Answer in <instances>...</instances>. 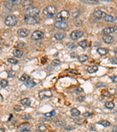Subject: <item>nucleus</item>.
<instances>
[{
  "instance_id": "f257e3e1",
  "label": "nucleus",
  "mask_w": 117,
  "mask_h": 132,
  "mask_svg": "<svg viewBox=\"0 0 117 132\" xmlns=\"http://www.w3.org/2000/svg\"><path fill=\"white\" fill-rule=\"evenodd\" d=\"M43 13L47 17H52L56 14L57 8L54 5H48L45 7L43 10Z\"/></svg>"
},
{
  "instance_id": "f03ea898",
  "label": "nucleus",
  "mask_w": 117,
  "mask_h": 132,
  "mask_svg": "<svg viewBox=\"0 0 117 132\" xmlns=\"http://www.w3.org/2000/svg\"><path fill=\"white\" fill-rule=\"evenodd\" d=\"M18 18L14 15H9L5 19V24L8 26H15L18 23Z\"/></svg>"
},
{
  "instance_id": "7ed1b4c3",
  "label": "nucleus",
  "mask_w": 117,
  "mask_h": 132,
  "mask_svg": "<svg viewBox=\"0 0 117 132\" xmlns=\"http://www.w3.org/2000/svg\"><path fill=\"white\" fill-rule=\"evenodd\" d=\"M70 17V13L67 10H62L56 15V22L66 21Z\"/></svg>"
},
{
  "instance_id": "20e7f679",
  "label": "nucleus",
  "mask_w": 117,
  "mask_h": 132,
  "mask_svg": "<svg viewBox=\"0 0 117 132\" xmlns=\"http://www.w3.org/2000/svg\"><path fill=\"white\" fill-rule=\"evenodd\" d=\"M24 19L25 22L29 25H35L38 24L40 22V18L38 17H30V16L26 15Z\"/></svg>"
},
{
  "instance_id": "39448f33",
  "label": "nucleus",
  "mask_w": 117,
  "mask_h": 132,
  "mask_svg": "<svg viewBox=\"0 0 117 132\" xmlns=\"http://www.w3.org/2000/svg\"><path fill=\"white\" fill-rule=\"evenodd\" d=\"M40 10L37 7H29L26 10V15L30 17H38Z\"/></svg>"
},
{
  "instance_id": "423d86ee",
  "label": "nucleus",
  "mask_w": 117,
  "mask_h": 132,
  "mask_svg": "<svg viewBox=\"0 0 117 132\" xmlns=\"http://www.w3.org/2000/svg\"><path fill=\"white\" fill-rule=\"evenodd\" d=\"M52 96V92L48 89H45L39 93V97L41 99H45L49 98Z\"/></svg>"
},
{
  "instance_id": "0eeeda50",
  "label": "nucleus",
  "mask_w": 117,
  "mask_h": 132,
  "mask_svg": "<svg viewBox=\"0 0 117 132\" xmlns=\"http://www.w3.org/2000/svg\"><path fill=\"white\" fill-rule=\"evenodd\" d=\"M44 36V34L43 32L41 31H35L32 33L31 35V38L35 41H38L42 39Z\"/></svg>"
},
{
  "instance_id": "6e6552de",
  "label": "nucleus",
  "mask_w": 117,
  "mask_h": 132,
  "mask_svg": "<svg viewBox=\"0 0 117 132\" xmlns=\"http://www.w3.org/2000/svg\"><path fill=\"white\" fill-rule=\"evenodd\" d=\"M31 124H29V123H24L20 124L18 127V129L19 131L22 132H29L30 130V129H31Z\"/></svg>"
},
{
  "instance_id": "1a4fd4ad",
  "label": "nucleus",
  "mask_w": 117,
  "mask_h": 132,
  "mask_svg": "<svg viewBox=\"0 0 117 132\" xmlns=\"http://www.w3.org/2000/svg\"><path fill=\"white\" fill-rule=\"evenodd\" d=\"M83 32L81 31L75 30L73 31L70 34V37L73 40H77L83 36Z\"/></svg>"
},
{
  "instance_id": "9d476101",
  "label": "nucleus",
  "mask_w": 117,
  "mask_h": 132,
  "mask_svg": "<svg viewBox=\"0 0 117 132\" xmlns=\"http://www.w3.org/2000/svg\"><path fill=\"white\" fill-rule=\"evenodd\" d=\"M68 24L67 22L66 21H59V22H56L54 24V26L58 29H65L68 27Z\"/></svg>"
},
{
  "instance_id": "9b49d317",
  "label": "nucleus",
  "mask_w": 117,
  "mask_h": 132,
  "mask_svg": "<svg viewBox=\"0 0 117 132\" xmlns=\"http://www.w3.org/2000/svg\"><path fill=\"white\" fill-rule=\"evenodd\" d=\"M106 15H107V14H106L105 12L102 11L100 10L96 11L93 13V16L94 17V18L98 19L104 18Z\"/></svg>"
},
{
  "instance_id": "f8f14e48",
  "label": "nucleus",
  "mask_w": 117,
  "mask_h": 132,
  "mask_svg": "<svg viewBox=\"0 0 117 132\" xmlns=\"http://www.w3.org/2000/svg\"><path fill=\"white\" fill-rule=\"evenodd\" d=\"M117 31V27H109L104 29L102 33L104 35H110L111 34Z\"/></svg>"
},
{
  "instance_id": "ddd939ff",
  "label": "nucleus",
  "mask_w": 117,
  "mask_h": 132,
  "mask_svg": "<svg viewBox=\"0 0 117 132\" xmlns=\"http://www.w3.org/2000/svg\"><path fill=\"white\" fill-rule=\"evenodd\" d=\"M30 31L29 29L26 28H22L18 29V34L20 37L25 38L28 35H29Z\"/></svg>"
},
{
  "instance_id": "4468645a",
  "label": "nucleus",
  "mask_w": 117,
  "mask_h": 132,
  "mask_svg": "<svg viewBox=\"0 0 117 132\" xmlns=\"http://www.w3.org/2000/svg\"><path fill=\"white\" fill-rule=\"evenodd\" d=\"M102 40L105 43L107 44H111L114 41V38L111 35H104L102 37Z\"/></svg>"
},
{
  "instance_id": "2eb2a0df",
  "label": "nucleus",
  "mask_w": 117,
  "mask_h": 132,
  "mask_svg": "<svg viewBox=\"0 0 117 132\" xmlns=\"http://www.w3.org/2000/svg\"><path fill=\"white\" fill-rule=\"evenodd\" d=\"M36 83H35L33 80H32V79H29L28 80H26V81L25 82V86H26V87L28 88H32L34 87V86H36Z\"/></svg>"
},
{
  "instance_id": "dca6fc26",
  "label": "nucleus",
  "mask_w": 117,
  "mask_h": 132,
  "mask_svg": "<svg viewBox=\"0 0 117 132\" xmlns=\"http://www.w3.org/2000/svg\"><path fill=\"white\" fill-rule=\"evenodd\" d=\"M97 52L100 55L104 56L108 53V49L107 48H99L97 49Z\"/></svg>"
},
{
  "instance_id": "f3484780",
  "label": "nucleus",
  "mask_w": 117,
  "mask_h": 132,
  "mask_svg": "<svg viewBox=\"0 0 117 132\" xmlns=\"http://www.w3.org/2000/svg\"><path fill=\"white\" fill-rule=\"evenodd\" d=\"M98 70L97 66H90L87 68V72L90 73H96Z\"/></svg>"
},
{
  "instance_id": "a211bd4d",
  "label": "nucleus",
  "mask_w": 117,
  "mask_h": 132,
  "mask_svg": "<svg viewBox=\"0 0 117 132\" xmlns=\"http://www.w3.org/2000/svg\"><path fill=\"white\" fill-rule=\"evenodd\" d=\"M13 55L15 56V57H17V58H21V57H22V56L23 55V51H21V50L20 49H16L14 50V51H13Z\"/></svg>"
},
{
  "instance_id": "6ab92c4d",
  "label": "nucleus",
  "mask_w": 117,
  "mask_h": 132,
  "mask_svg": "<svg viewBox=\"0 0 117 132\" xmlns=\"http://www.w3.org/2000/svg\"><path fill=\"white\" fill-rule=\"evenodd\" d=\"M66 37V34L62 32H58L54 35V38H56V40H62Z\"/></svg>"
},
{
  "instance_id": "aec40b11",
  "label": "nucleus",
  "mask_w": 117,
  "mask_h": 132,
  "mask_svg": "<svg viewBox=\"0 0 117 132\" xmlns=\"http://www.w3.org/2000/svg\"><path fill=\"white\" fill-rule=\"evenodd\" d=\"M71 116L73 117H78L80 115V112L76 108H73L70 111Z\"/></svg>"
},
{
  "instance_id": "412c9836",
  "label": "nucleus",
  "mask_w": 117,
  "mask_h": 132,
  "mask_svg": "<svg viewBox=\"0 0 117 132\" xmlns=\"http://www.w3.org/2000/svg\"><path fill=\"white\" fill-rule=\"evenodd\" d=\"M21 104L23 105V106H29L30 105L31 102H30V99H29V98H24L21 100Z\"/></svg>"
},
{
  "instance_id": "4be33fe9",
  "label": "nucleus",
  "mask_w": 117,
  "mask_h": 132,
  "mask_svg": "<svg viewBox=\"0 0 117 132\" xmlns=\"http://www.w3.org/2000/svg\"><path fill=\"white\" fill-rule=\"evenodd\" d=\"M88 57L87 55H84V54H83L78 57V60H79V62H81V63H83V62H86L87 60H88Z\"/></svg>"
},
{
  "instance_id": "5701e85b",
  "label": "nucleus",
  "mask_w": 117,
  "mask_h": 132,
  "mask_svg": "<svg viewBox=\"0 0 117 132\" xmlns=\"http://www.w3.org/2000/svg\"><path fill=\"white\" fill-rule=\"evenodd\" d=\"M78 45H79V46L83 48V49L86 48H87L88 46V44L87 40H83V41H80V42H79Z\"/></svg>"
},
{
  "instance_id": "b1692460",
  "label": "nucleus",
  "mask_w": 117,
  "mask_h": 132,
  "mask_svg": "<svg viewBox=\"0 0 117 132\" xmlns=\"http://www.w3.org/2000/svg\"><path fill=\"white\" fill-rule=\"evenodd\" d=\"M104 19L105 21L108 22H113L115 21V18L112 15H107Z\"/></svg>"
},
{
  "instance_id": "393cba45",
  "label": "nucleus",
  "mask_w": 117,
  "mask_h": 132,
  "mask_svg": "<svg viewBox=\"0 0 117 132\" xmlns=\"http://www.w3.org/2000/svg\"><path fill=\"white\" fill-rule=\"evenodd\" d=\"M105 106L108 109H112L115 107V105L112 102H107L105 103Z\"/></svg>"
},
{
  "instance_id": "a878e982",
  "label": "nucleus",
  "mask_w": 117,
  "mask_h": 132,
  "mask_svg": "<svg viewBox=\"0 0 117 132\" xmlns=\"http://www.w3.org/2000/svg\"><path fill=\"white\" fill-rule=\"evenodd\" d=\"M37 129L39 132H45L47 130V126L45 124H39L38 126Z\"/></svg>"
},
{
  "instance_id": "bb28decb",
  "label": "nucleus",
  "mask_w": 117,
  "mask_h": 132,
  "mask_svg": "<svg viewBox=\"0 0 117 132\" xmlns=\"http://www.w3.org/2000/svg\"><path fill=\"white\" fill-rule=\"evenodd\" d=\"M98 124H101L104 127H108L111 125V123L107 120H101L98 122Z\"/></svg>"
},
{
  "instance_id": "cd10ccee",
  "label": "nucleus",
  "mask_w": 117,
  "mask_h": 132,
  "mask_svg": "<svg viewBox=\"0 0 117 132\" xmlns=\"http://www.w3.org/2000/svg\"><path fill=\"white\" fill-rule=\"evenodd\" d=\"M0 85L3 88H5L8 86V82L6 79H2V80L0 81Z\"/></svg>"
},
{
  "instance_id": "c85d7f7f",
  "label": "nucleus",
  "mask_w": 117,
  "mask_h": 132,
  "mask_svg": "<svg viewBox=\"0 0 117 132\" xmlns=\"http://www.w3.org/2000/svg\"><path fill=\"white\" fill-rule=\"evenodd\" d=\"M30 79V78L28 75H26V74H24L21 77L20 80H22V81H23V82H25V81H26V80H28V79Z\"/></svg>"
},
{
  "instance_id": "c756f323",
  "label": "nucleus",
  "mask_w": 117,
  "mask_h": 132,
  "mask_svg": "<svg viewBox=\"0 0 117 132\" xmlns=\"http://www.w3.org/2000/svg\"><path fill=\"white\" fill-rule=\"evenodd\" d=\"M56 114V111L55 110H52V112H48V113H46L45 114V116L47 117H50L53 116Z\"/></svg>"
},
{
  "instance_id": "7c9ffc66",
  "label": "nucleus",
  "mask_w": 117,
  "mask_h": 132,
  "mask_svg": "<svg viewBox=\"0 0 117 132\" xmlns=\"http://www.w3.org/2000/svg\"><path fill=\"white\" fill-rule=\"evenodd\" d=\"M8 62L9 63H11V64H14V65H16L18 63V61H17V59L14 58H9L8 59Z\"/></svg>"
},
{
  "instance_id": "2f4dec72",
  "label": "nucleus",
  "mask_w": 117,
  "mask_h": 132,
  "mask_svg": "<svg viewBox=\"0 0 117 132\" xmlns=\"http://www.w3.org/2000/svg\"><path fill=\"white\" fill-rule=\"evenodd\" d=\"M8 78H13V77H14V76L15 75V71H14V70H8Z\"/></svg>"
},
{
  "instance_id": "473e14b6",
  "label": "nucleus",
  "mask_w": 117,
  "mask_h": 132,
  "mask_svg": "<svg viewBox=\"0 0 117 132\" xmlns=\"http://www.w3.org/2000/svg\"><path fill=\"white\" fill-rule=\"evenodd\" d=\"M66 46L67 47L69 48L70 49H74L75 48V47H76V45H75L74 43H71V42H70V43H68L66 45Z\"/></svg>"
},
{
  "instance_id": "72a5a7b5",
  "label": "nucleus",
  "mask_w": 117,
  "mask_h": 132,
  "mask_svg": "<svg viewBox=\"0 0 117 132\" xmlns=\"http://www.w3.org/2000/svg\"><path fill=\"white\" fill-rule=\"evenodd\" d=\"M52 64L54 66H58L61 64V62L58 59H54L52 61Z\"/></svg>"
},
{
  "instance_id": "f704fd0d",
  "label": "nucleus",
  "mask_w": 117,
  "mask_h": 132,
  "mask_svg": "<svg viewBox=\"0 0 117 132\" xmlns=\"http://www.w3.org/2000/svg\"><path fill=\"white\" fill-rule=\"evenodd\" d=\"M74 122L78 124H81L83 123V120L80 118H77L74 119Z\"/></svg>"
},
{
  "instance_id": "c9c22d12",
  "label": "nucleus",
  "mask_w": 117,
  "mask_h": 132,
  "mask_svg": "<svg viewBox=\"0 0 117 132\" xmlns=\"http://www.w3.org/2000/svg\"><path fill=\"white\" fill-rule=\"evenodd\" d=\"M32 4V2L30 1H24L23 2V5H24V7H26V6H28V5H30Z\"/></svg>"
},
{
  "instance_id": "e433bc0d",
  "label": "nucleus",
  "mask_w": 117,
  "mask_h": 132,
  "mask_svg": "<svg viewBox=\"0 0 117 132\" xmlns=\"http://www.w3.org/2000/svg\"><path fill=\"white\" fill-rule=\"evenodd\" d=\"M12 2L15 4H16V5H19V4H20L22 3V1H20V0H18V1L14 0V1H12Z\"/></svg>"
},
{
  "instance_id": "4c0bfd02",
  "label": "nucleus",
  "mask_w": 117,
  "mask_h": 132,
  "mask_svg": "<svg viewBox=\"0 0 117 132\" xmlns=\"http://www.w3.org/2000/svg\"><path fill=\"white\" fill-rule=\"evenodd\" d=\"M85 99H86V97H84V96H80V97L78 98V100H79L80 102H83V101H84L85 100Z\"/></svg>"
},
{
  "instance_id": "58836bf2",
  "label": "nucleus",
  "mask_w": 117,
  "mask_h": 132,
  "mask_svg": "<svg viewBox=\"0 0 117 132\" xmlns=\"http://www.w3.org/2000/svg\"><path fill=\"white\" fill-rule=\"evenodd\" d=\"M117 76H113L111 77V79L113 80V82H114L116 83L117 82Z\"/></svg>"
},
{
  "instance_id": "ea45409f",
  "label": "nucleus",
  "mask_w": 117,
  "mask_h": 132,
  "mask_svg": "<svg viewBox=\"0 0 117 132\" xmlns=\"http://www.w3.org/2000/svg\"><path fill=\"white\" fill-rule=\"evenodd\" d=\"M111 62L113 63V64H117V59L115 58H111Z\"/></svg>"
},
{
  "instance_id": "a19ab883",
  "label": "nucleus",
  "mask_w": 117,
  "mask_h": 132,
  "mask_svg": "<svg viewBox=\"0 0 117 132\" xmlns=\"http://www.w3.org/2000/svg\"><path fill=\"white\" fill-rule=\"evenodd\" d=\"M83 115L84 117H88V116H90V115H91V113H89V112H86V113H83Z\"/></svg>"
},
{
  "instance_id": "79ce46f5",
  "label": "nucleus",
  "mask_w": 117,
  "mask_h": 132,
  "mask_svg": "<svg viewBox=\"0 0 117 132\" xmlns=\"http://www.w3.org/2000/svg\"><path fill=\"white\" fill-rule=\"evenodd\" d=\"M76 92H77V93H80V92H83V89H81V88H79L78 89H77Z\"/></svg>"
},
{
  "instance_id": "37998d69",
  "label": "nucleus",
  "mask_w": 117,
  "mask_h": 132,
  "mask_svg": "<svg viewBox=\"0 0 117 132\" xmlns=\"http://www.w3.org/2000/svg\"><path fill=\"white\" fill-rule=\"evenodd\" d=\"M2 102H3V97H2V95L0 94V103H1Z\"/></svg>"
},
{
  "instance_id": "c03bdc74",
  "label": "nucleus",
  "mask_w": 117,
  "mask_h": 132,
  "mask_svg": "<svg viewBox=\"0 0 117 132\" xmlns=\"http://www.w3.org/2000/svg\"><path fill=\"white\" fill-rule=\"evenodd\" d=\"M113 132H117V126H115L113 127Z\"/></svg>"
},
{
  "instance_id": "a18cd8bd",
  "label": "nucleus",
  "mask_w": 117,
  "mask_h": 132,
  "mask_svg": "<svg viewBox=\"0 0 117 132\" xmlns=\"http://www.w3.org/2000/svg\"><path fill=\"white\" fill-rule=\"evenodd\" d=\"M0 132H5L4 129H0Z\"/></svg>"
}]
</instances>
